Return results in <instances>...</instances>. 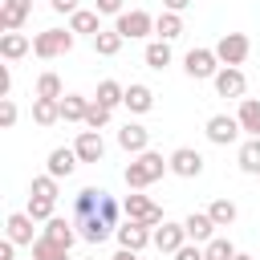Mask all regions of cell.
Returning <instances> with one entry per match:
<instances>
[{"label":"cell","mask_w":260,"mask_h":260,"mask_svg":"<svg viewBox=\"0 0 260 260\" xmlns=\"http://www.w3.org/2000/svg\"><path fill=\"white\" fill-rule=\"evenodd\" d=\"M110 118H114V110H110V106H102L98 98H89V110H85V130H106V126H110Z\"/></svg>","instance_id":"34"},{"label":"cell","mask_w":260,"mask_h":260,"mask_svg":"<svg viewBox=\"0 0 260 260\" xmlns=\"http://www.w3.org/2000/svg\"><path fill=\"white\" fill-rule=\"evenodd\" d=\"M203 134H207V142H215V146H232L244 130H240V122H236L232 114H211L207 126H203Z\"/></svg>","instance_id":"7"},{"label":"cell","mask_w":260,"mask_h":260,"mask_svg":"<svg viewBox=\"0 0 260 260\" xmlns=\"http://www.w3.org/2000/svg\"><path fill=\"white\" fill-rule=\"evenodd\" d=\"M28 260H32V256H28Z\"/></svg>","instance_id":"50"},{"label":"cell","mask_w":260,"mask_h":260,"mask_svg":"<svg viewBox=\"0 0 260 260\" xmlns=\"http://www.w3.org/2000/svg\"><path fill=\"white\" fill-rule=\"evenodd\" d=\"M203 256L207 260H236V244L228 236H215L211 244H203Z\"/></svg>","instance_id":"37"},{"label":"cell","mask_w":260,"mask_h":260,"mask_svg":"<svg viewBox=\"0 0 260 260\" xmlns=\"http://www.w3.org/2000/svg\"><path fill=\"white\" fill-rule=\"evenodd\" d=\"M28 16H32V0H4L0 4V28L4 32H20Z\"/></svg>","instance_id":"15"},{"label":"cell","mask_w":260,"mask_h":260,"mask_svg":"<svg viewBox=\"0 0 260 260\" xmlns=\"http://www.w3.org/2000/svg\"><path fill=\"white\" fill-rule=\"evenodd\" d=\"M69 32L73 37H98L102 32V12L98 8H77L69 16Z\"/></svg>","instance_id":"20"},{"label":"cell","mask_w":260,"mask_h":260,"mask_svg":"<svg viewBox=\"0 0 260 260\" xmlns=\"http://www.w3.org/2000/svg\"><path fill=\"white\" fill-rule=\"evenodd\" d=\"M110 260H142V252H130V248H118Z\"/></svg>","instance_id":"47"},{"label":"cell","mask_w":260,"mask_h":260,"mask_svg":"<svg viewBox=\"0 0 260 260\" xmlns=\"http://www.w3.org/2000/svg\"><path fill=\"white\" fill-rule=\"evenodd\" d=\"M8 93H12V69L4 65L0 69V98H8Z\"/></svg>","instance_id":"44"},{"label":"cell","mask_w":260,"mask_h":260,"mask_svg":"<svg viewBox=\"0 0 260 260\" xmlns=\"http://www.w3.org/2000/svg\"><path fill=\"white\" fill-rule=\"evenodd\" d=\"M130 114H150L154 110V89L150 85H142V81H130L126 85V102H122Z\"/></svg>","instance_id":"21"},{"label":"cell","mask_w":260,"mask_h":260,"mask_svg":"<svg viewBox=\"0 0 260 260\" xmlns=\"http://www.w3.org/2000/svg\"><path fill=\"white\" fill-rule=\"evenodd\" d=\"M0 260H16V244L4 236V244H0Z\"/></svg>","instance_id":"46"},{"label":"cell","mask_w":260,"mask_h":260,"mask_svg":"<svg viewBox=\"0 0 260 260\" xmlns=\"http://www.w3.org/2000/svg\"><path fill=\"white\" fill-rule=\"evenodd\" d=\"M167 171H171V162H167L158 150L134 154V158L126 162V187H130V191H146V187H150V183H158Z\"/></svg>","instance_id":"1"},{"label":"cell","mask_w":260,"mask_h":260,"mask_svg":"<svg viewBox=\"0 0 260 260\" xmlns=\"http://www.w3.org/2000/svg\"><path fill=\"white\" fill-rule=\"evenodd\" d=\"M114 236H118V248H130V252H142L146 244H154V228L134 223V219H122Z\"/></svg>","instance_id":"9"},{"label":"cell","mask_w":260,"mask_h":260,"mask_svg":"<svg viewBox=\"0 0 260 260\" xmlns=\"http://www.w3.org/2000/svg\"><path fill=\"white\" fill-rule=\"evenodd\" d=\"M154 37H158V41H175V37H183V16L162 8V12L154 16Z\"/></svg>","instance_id":"26"},{"label":"cell","mask_w":260,"mask_h":260,"mask_svg":"<svg viewBox=\"0 0 260 260\" xmlns=\"http://www.w3.org/2000/svg\"><path fill=\"white\" fill-rule=\"evenodd\" d=\"M175 260H207V256H203V244H183L175 252Z\"/></svg>","instance_id":"42"},{"label":"cell","mask_w":260,"mask_h":260,"mask_svg":"<svg viewBox=\"0 0 260 260\" xmlns=\"http://www.w3.org/2000/svg\"><path fill=\"white\" fill-rule=\"evenodd\" d=\"M24 53H32V41H28L24 32H4V37H0V57H4V61H20Z\"/></svg>","instance_id":"25"},{"label":"cell","mask_w":260,"mask_h":260,"mask_svg":"<svg viewBox=\"0 0 260 260\" xmlns=\"http://www.w3.org/2000/svg\"><path fill=\"white\" fill-rule=\"evenodd\" d=\"M32 223H37V219H32L28 211H12V215L4 219V236H8L16 248H20V244H28V248H32V244L41 240V236L32 232Z\"/></svg>","instance_id":"10"},{"label":"cell","mask_w":260,"mask_h":260,"mask_svg":"<svg viewBox=\"0 0 260 260\" xmlns=\"http://www.w3.org/2000/svg\"><path fill=\"white\" fill-rule=\"evenodd\" d=\"M207 215H211V223H215V228H232V223H236V215H240V207H236L232 199H211Z\"/></svg>","instance_id":"31"},{"label":"cell","mask_w":260,"mask_h":260,"mask_svg":"<svg viewBox=\"0 0 260 260\" xmlns=\"http://www.w3.org/2000/svg\"><path fill=\"white\" fill-rule=\"evenodd\" d=\"M183 228H187V240H191V244H211V240H215V223H211L207 211H191V215L183 219Z\"/></svg>","instance_id":"18"},{"label":"cell","mask_w":260,"mask_h":260,"mask_svg":"<svg viewBox=\"0 0 260 260\" xmlns=\"http://www.w3.org/2000/svg\"><path fill=\"white\" fill-rule=\"evenodd\" d=\"M28 215L37 223H49L57 215V199H41V195H28Z\"/></svg>","instance_id":"36"},{"label":"cell","mask_w":260,"mask_h":260,"mask_svg":"<svg viewBox=\"0 0 260 260\" xmlns=\"http://www.w3.org/2000/svg\"><path fill=\"white\" fill-rule=\"evenodd\" d=\"M142 61H146V69H154V73H162L171 61H175V53H171V41H146V49H142Z\"/></svg>","instance_id":"23"},{"label":"cell","mask_w":260,"mask_h":260,"mask_svg":"<svg viewBox=\"0 0 260 260\" xmlns=\"http://www.w3.org/2000/svg\"><path fill=\"white\" fill-rule=\"evenodd\" d=\"M244 89H248V77H244V69H232V65H223V69L215 73V93H219V98H244Z\"/></svg>","instance_id":"16"},{"label":"cell","mask_w":260,"mask_h":260,"mask_svg":"<svg viewBox=\"0 0 260 260\" xmlns=\"http://www.w3.org/2000/svg\"><path fill=\"white\" fill-rule=\"evenodd\" d=\"M118 146L134 158V154H146L150 150V130L142 126V122H126L122 130H118Z\"/></svg>","instance_id":"11"},{"label":"cell","mask_w":260,"mask_h":260,"mask_svg":"<svg viewBox=\"0 0 260 260\" xmlns=\"http://www.w3.org/2000/svg\"><path fill=\"white\" fill-rule=\"evenodd\" d=\"M167 162H171V175H179V179H199V175H203V154H199L195 146H179V150H171Z\"/></svg>","instance_id":"8"},{"label":"cell","mask_w":260,"mask_h":260,"mask_svg":"<svg viewBox=\"0 0 260 260\" xmlns=\"http://www.w3.org/2000/svg\"><path fill=\"white\" fill-rule=\"evenodd\" d=\"M73 150H77L81 162H102V158H106V138H102V130H81V134L73 138Z\"/></svg>","instance_id":"13"},{"label":"cell","mask_w":260,"mask_h":260,"mask_svg":"<svg viewBox=\"0 0 260 260\" xmlns=\"http://www.w3.org/2000/svg\"><path fill=\"white\" fill-rule=\"evenodd\" d=\"M162 8H167V12H179V16H183V12L191 8V0H162Z\"/></svg>","instance_id":"45"},{"label":"cell","mask_w":260,"mask_h":260,"mask_svg":"<svg viewBox=\"0 0 260 260\" xmlns=\"http://www.w3.org/2000/svg\"><path fill=\"white\" fill-rule=\"evenodd\" d=\"M98 102L102 106H110V110H118L122 102H126V85H118V81H98Z\"/></svg>","instance_id":"33"},{"label":"cell","mask_w":260,"mask_h":260,"mask_svg":"<svg viewBox=\"0 0 260 260\" xmlns=\"http://www.w3.org/2000/svg\"><path fill=\"white\" fill-rule=\"evenodd\" d=\"M32 122H37V126L61 122V102H53V98H32Z\"/></svg>","instance_id":"28"},{"label":"cell","mask_w":260,"mask_h":260,"mask_svg":"<svg viewBox=\"0 0 260 260\" xmlns=\"http://www.w3.org/2000/svg\"><path fill=\"white\" fill-rule=\"evenodd\" d=\"M114 28H118L126 41H142V37H150V32H154V16H150V12H142V8H130V12H122V16L114 20Z\"/></svg>","instance_id":"6"},{"label":"cell","mask_w":260,"mask_h":260,"mask_svg":"<svg viewBox=\"0 0 260 260\" xmlns=\"http://www.w3.org/2000/svg\"><path fill=\"white\" fill-rule=\"evenodd\" d=\"M236 158H240V171L244 175H260V138H244Z\"/></svg>","instance_id":"29"},{"label":"cell","mask_w":260,"mask_h":260,"mask_svg":"<svg viewBox=\"0 0 260 260\" xmlns=\"http://www.w3.org/2000/svg\"><path fill=\"white\" fill-rule=\"evenodd\" d=\"M215 57H219V65H232V69H240L244 61H248V53H252V41L244 37V32H223L215 45Z\"/></svg>","instance_id":"3"},{"label":"cell","mask_w":260,"mask_h":260,"mask_svg":"<svg viewBox=\"0 0 260 260\" xmlns=\"http://www.w3.org/2000/svg\"><path fill=\"white\" fill-rule=\"evenodd\" d=\"M32 260H69V248L65 244H53V240H37L32 244Z\"/></svg>","instance_id":"35"},{"label":"cell","mask_w":260,"mask_h":260,"mask_svg":"<svg viewBox=\"0 0 260 260\" xmlns=\"http://www.w3.org/2000/svg\"><path fill=\"white\" fill-rule=\"evenodd\" d=\"M98 215H102V219H106V223L118 232V223H122V215H126V211H122V203H118V199L106 191V195H102V207H98Z\"/></svg>","instance_id":"38"},{"label":"cell","mask_w":260,"mask_h":260,"mask_svg":"<svg viewBox=\"0 0 260 260\" xmlns=\"http://www.w3.org/2000/svg\"><path fill=\"white\" fill-rule=\"evenodd\" d=\"M85 260H98V256H85Z\"/></svg>","instance_id":"49"},{"label":"cell","mask_w":260,"mask_h":260,"mask_svg":"<svg viewBox=\"0 0 260 260\" xmlns=\"http://www.w3.org/2000/svg\"><path fill=\"white\" fill-rule=\"evenodd\" d=\"M0 126H4V130L16 126V102H12V98H0Z\"/></svg>","instance_id":"40"},{"label":"cell","mask_w":260,"mask_h":260,"mask_svg":"<svg viewBox=\"0 0 260 260\" xmlns=\"http://www.w3.org/2000/svg\"><path fill=\"white\" fill-rule=\"evenodd\" d=\"M102 187H81L77 195H73V219H85V215H98V207H102Z\"/></svg>","instance_id":"24"},{"label":"cell","mask_w":260,"mask_h":260,"mask_svg":"<svg viewBox=\"0 0 260 260\" xmlns=\"http://www.w3.org/2000/svg\"><path fill=\"white\" fill-rule=\"evenodd\" d=\"M93 8H98V12H102V16H114V20H118V16H122V12H126V0H98V4H93Z\"/></svg>","instance_id":"41"},{"label":"cell","mask_w":260,"mask_h":260,"mask_svg":"<svg viewBox=\"0 0 260 260\" xmlns=\"http://www.w3.org/2000/svg\"><path fill=\"white\" fill-rule=\"evenodd\" d=\"M73 32L69 28H45V32H37L32 37V57H41V61H57V57H65L69 49H73Z\"/></svg>","instance_id":"2"},{"label":"cell","mask_w":260,"mask_h":260,"mask_svg":"<svg viewBox=\"0 0 260 260\" xmlns=\"http://www.w3.org/2000/svg\"><path fill=\"white\" fill-rule=\"evenodd\" d=\"M57 183H61V179H53V175H37V179H32V187H28V195L57 199V195H61V191H57Z\"/></svg>","instance_id":"39"},{"label":"cell","mask_w":260,"mask_h":260,"mask_svg":"<svg viewBox=\"0 0 260 260\" xmlns=\"http://www.w3.org/2000/svg\"><path fill=\"white\" fill-rule=\"evenodd\" d=\"M73 223H77V236H81L85 244H93V248L106 244V240L114 236V228H110L102 215H85V219H73Z\"/></svg>","instance_id":"17"},{"label":"cell","mask_w":260,"mask_h":260,"mask_svg":"<svg viewBox=\"0 0 260 260\" xmlns=\"http://www.w3.org/2000/svg\"><path fill=\"white\" fill-rule=\"evenodd\" d=\"M49 8H53V12H61V16H73V12L81 8V0H49Z\"/></svg>","instance_id":"43"},{"label":"cell","mask_w":260,"mask_h":260,"mask_svg":"<svg viewBox=\"0 0 260 260\" xmlns=\"http://www.w3.org/2000/svg\"><path fill=\"white\" fill-rule=\"evenodd\" d=\"M236 260H256V256H248V252H236Z\"/></svg>","instance_id":"48"},{"label":"cell","mask_w":260,"mask_h":260,"mask_svg":"<svg viewBox=\"0 0 260 260\" xmlns=\"http://www.w3.org/2000/svg\"><path fill=\"white\" fill-rule=\"evenodd\" d=\"M77 150L73 146H53L49 150V162H45V175H53V179H69L73 171H77Z\"/></svg>","instance_id":"14"},{"label":"cell","mask_w":260,"mask_h":260,"mask_svg":"<svg viewBox=\"0 0 260 260\" xmlns=\"http://www.w3.org/2000/svg\"><path fill=\"white\" fill-rule=\"evenodd\" d=\"M85 110H89V98H81V93L61 98V122H81L85 126Z\"/></svg>","instance_id":"27"},{"label":"cell","mask_w":260,"mask_h":260,"mask_svg":"<svg viewBox=\"0 0 260 260\" xmlns=\"http://www.w3.org/2000/svg\"><path fill=\"white\" fill-rule=\"evenodd\" d=\"M183 69H187V77H195V81H215V73H219L223 65H219L215 49H191V53L183 57Z\"/></svg>","instance_id":"5"},{"label":"cell","mask_w":260,"mask_h":260,"mask_svg":"<svg viewBox=\"0 0 260 260\" xmlns=\"http://www.w3.org/2000/svg\"><path fill=\"white\" fill-rule=\"evenodd\" d=\"M122 211H126V219H134V223H146V228H158V223H167V219H162V207H158L154 199L138 195V191H130V195L122 199Z\"/></svg>","instance_id":"4"},{"label":"cell","mask_w":260,"mask_h":260,"mask_svg":"<svg viewBox=\"0 0 260 260\" xmlns=\"http://www.w3.org/2000/svg\"><path fill=\"white\" fill-rule=\"evenodd\" d=\"M236 122L248 138H260V98H240V110H236Z\"/></svg>","instance_id":"22"},{"label":"cell","mask_w":260,"mask_h":260,"mask_svg":"<svg viewBox=\"0 0 260 260\" xmlns=\"http://www.w3.org/2000/svg\"><path fill=\"white\" fill-rule=\"evenodd\" d=\"M41 236L45 240H53V244H65V248H73L81 236H77V223L73 219H61V215H53L45 228H41Z\"/></svg>","instance_id":"19"},{"label":"cell","mask_w":260,"mask_h":260,"mask_svg":"<svg viewBox=\"0 0 260 260\" xmlns=\"http://www.w3.org/2000/svg\"><path fill=\"white\" fill-rule=\"evenodd\" d=\"M183 244H191L183 223H171V219H167V223H158V228H154V248H158L162 256H175Z\"/></svg>","instance_id":"12"},{"label":"cell","mask_w":260,"mask_h":260,"mask_svg":"<svg viewBox=\"0 0 260 260\" xmlns=\"http://www.w3.org/2000/svg\"><path fill=\"white\" fill-rule=\"evenodd\" d=\"M37 98H53V102L65 98V85H61V77H57L53 69H45V73L37 77Z\"/></svg>","instance_id":"32"},{"label":"cell","mask_w":260,"mask_h":260,"mask_svg":"<svg viewBox=\"0 0 260 260\" xmlns=\"http://www.w3.org/2000/svg\"><path fill=\"white\" fill-rule=\"evenodd\" d=\"M122 41H126V37H122L118 28H102V32L93 37V53H98V57H118Z\"/></svg>","instance_id":"30"}]
</instances>
